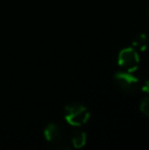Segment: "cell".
I'll return each instance as SVG.
<instances>
[{"label":"cell","instance_id":"6da1fadb","mask_svg":"<svg viewBox=\"0 0 149 150\" xmlns=\"http://www.w3.org/2000/svg\"><path fill=\"white\" fill-rule=\"evenodd\" d=\"M64 113H66V120L71 125L77 127L85 124L90 117L87 108L79 103H75V104H71L66 106Z\"/></svg>","mask_w":149,"mask_h":150},{"label":"cell","instance_id":"ba28073f","mask_svg":"<svg viewBox=\"0 0 149 150\" xmlns=\"http://www.w3.org/2000/svg\"><path fill=\"white\" fill-rule=\"evenodd\" d=\"M142 90H143L145 93L149 94V80H148V81H146L145 83H144L143 87H142Z\"/></svg>","mask_w":149,"mask_h":150},{"label":"cell","instance_id":"8992f818","mask_svg":"<svg viewBox=\"0 0 149 150\" xmlns=\"http://www.w3.org/2000/svg\"><path fill=\"white\" fill-rule=\"evenodd\" d=\"M72 142L76 148H81L86 143V134L83 131H76L73 134Z\"/></svg>","mask_w":149,"mask_h":150},{"label":"cell","instance_id":"52a82bcc","mask_svg":"<svg viewBox=\"0 0 149 150\" xmlns=\"http://www.w3.org/2000/svg\"><path fill=\"white\" fill-rule=\"evenodd\" d=\"M140 108H141V111L144 115L149 117V97H146V98L143 99V101L141 102Z\"/></svg>","mask_w":149,"mask_h":150},{"label":"cell","instance_id":"5b68a950","mask_svg":"<svg viewBox=\"0 0 149 150\" xmlns=\"http://www.w3.org/2000/svg\"><path fill=\"white\" fill-rule=\"evenodd\" d=\"M133 46L136 49L144 51L148 46V37L145 34H139V35H137L133 41Z\"/></svg>","mask_w":149,"mask_h":150},{"label":"cell","instance_id":"7a4b0ae2","mask_svg":"<svg viewBox=\"0 0 149 150\" xmlns=\"http://www.w3.org/2000/svg\"><path fill=\"white\" fill-rule=\"evenodd\" d=\"M119 64L128 73L135 71L139 64V56L136 50H134V48L121 50L119 54Z\"/></svg>","mask_w":149,"mask_h":150},{"label":"cell","instance_id":"277c9868","mask_svg":"<svg viewBox=\"0 0 149 150\" xmlns=\"http://www.w3.org/2000/svg\"><path fill=\"white\" fill-rule=\"evenodd\" d=\"M46 139L50 142H58L62 138V132L59 129V127L56 126L55 124H50L46 127L44 131Z\"/></svg>","mask_w":149,"mask_h":150},{"label":"cell","instance_id":"3957f363","mask_svg":"<svg viewBox=\"0 0 149 150\" xmlns=\"http://www.w3.org/2000/svg\"><path fill=\"white\" fill-rule=\"evenodd\" d=\"M115 82L119 86L123 91L126 93H133L138 89L139 86V81L136 77L132 76L130 73L126 71H119L114 76Z\"/></svg>","mask_w":149,"mask_h":150},{"label":"cell","instance_id":"9c48e42d","mask_svg":"<svg viewBox=\"0 0 149 150\" xmlns=\"http://www.w3.org/2000/svg\"><path fill=\"white\" fill-rule=\"evenodd\" d=\"M60 150H70V149H68V148H62V149H60Z\"/></svg>","mask_w":149,"mask_h":150}]
</instances>
